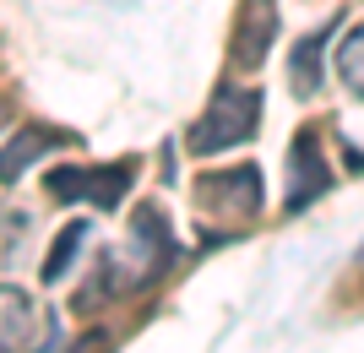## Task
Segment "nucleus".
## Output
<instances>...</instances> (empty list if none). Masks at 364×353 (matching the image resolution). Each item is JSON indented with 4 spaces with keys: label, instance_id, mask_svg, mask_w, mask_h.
<instances>
[{
    "label": "nucleus",
    "instance_id": "1",
    "mask_svg": "<svg viewBox=\"0 0 364 353\" xmlns=\"http://www.w3.org/2000/svg\"><path fill=\"white\" fill-rule=\"evenodd\" d=\"M256 125H261V87L223 82V87L213 92L207 114L196 120V131H191V153L196 158L228 153V147H240V141L256 136Z\"/></svg>",
    "mask_w": 364,
    "mask_h": 353
},
{
    "label": "nucleus",
    "instance_id": "2",
    "mask_svg": "<svg viewBox=\"0 0 364 353\" xmlns=\"http://www.w3.org/2000/svg\"><path fill=\"white\" fill-rule=\"evenodd\" d=\"M131 180H136V158L104 163V169H55L49 174V196L55 201H87L98 212H114L120 196L131 190Z\"/></svg>",
    "mask_w": 364,
    "mask_h": 353
},
{
    "label": "nucleus",
    "instance_id": "3",
    "mask_svg": "<svg viewBox=\"0 0 364 353\" xmlns=\"http://www.w3.org/2000/svg\"><path fill=\"white\" fill-rule=\"evenodd\" d=\"M55 342V321L33 293L0 283V353H49Z\"/></svg>",
    "mask_w": 364,
    "mask_h": 353
},
{
    "label": "nucleus",
    "instance_id": "4",
    "mask_svg": "<svg viewBox=\"0 0 364 353\" xmlns=\"http://www.w3.org/2000/svg\"><path fill=\"white\" fill-rule=\"evenodd\" d=\"M196 201L207 217L223 223H250L261 212V169H223L196 185Z\"/></svg>",
    "mask_w": 364,
    "mask_h": 353
},
{
    "label": "nucleus",
    "instance_id": "5",
    "mask_svg": "<svg viewBox=\"0 0 364 353\" xmlns=\"http://www.w3.org/2000/svg\"><path fill=\"white\" fill-rule=\"evenodd\" d=\"M114 261H120V256H114ZM125 261H136L131 288H141V283H152L158 272H168V266H174V234H168V217L158 212V207H141V212L131 217V245H125Z\"/></svg>",
    "mask_w": 364,
    "mask_h": 353
},
{
    "label": "nucleus",
    "instance_id": "6",
    "mask_svg": "<svg viewBox=\"0 0 364 353\" xmlns=\"http://www.w3.org/2000/svg\"><path fill=\"white\" fill-rule=\"evenodd\" d=\"M326 185H332V169L321 158V136L316 131H299V141L289 147V212L310 207Z\"/></svg>",
    "mask_w": 364,
    "mask_h": 353
},
{
    "label": "nucleus",
    "instance_id": "7",
    "mask_svg": "<svg viewBox=\"0 0 364 353\" xmlns=\"http://www.w3.org/2000/svg\"><path fill=\"white\" fill-rule=\"evenodd\" d=\"M277 38V6L272 0H245L240 11V28H234V65H261L267 60V49Z\"/></svg>",
    "mask_w": 364,
    "mask_h": 353
},
{
    "label": "nucleus",
    "instance_id": "8",
    "mask_svg": "<svg viewBox=\"0 0 364 353\" xmlns=\"http://www.w3.org/2000/svg\"><path fill=\"white\" fill-rule=\"evenodd\" d=\"M65 141H71V136H65V131H49V125H28V131H16V136L0 147V180H16L33 158L55 153V147H65Z\"/></svg>",
    "mask_w": 364,
    "mask_h": 353
},
{
    "label": "nucleus",
    "instance_id": "9",
    "mask_svg": "<svg viewBox=\"0 0 364 353\" xmlns=\"http://www.w3.org/2000/svg\"><path fill=\"white\" fill-rule=\"evenodd\" d=\"M337 77H343V87L353 98H364V22L337 44Z\"/></svg>",
    "mask_w": 364,
    "mask_h": 353
},
{
    "label": "nucleus",
    "instance_id": "10",
    "mask_svg": "<svg viewBox=\"0 0 364 353\" xmlns=\"http://www.w3.org/2000/svg\"><path fill=\"white\" fill-rule=\"evenodd\" d=\"M321 44H326V33H310L299 49H294V92H316L321 87Z\"/></svg>",
    "mask_w": 364,
    "mask_h": 353
},
{
    "label": "nucleus",
    "instance_id": "11",
    "mask_svg": "<svg viewBox=\"0 0 364 353\" xmlns=\"http://www.w3.org/2000/svg\"><path fill=\"white\" fill-rule=\"evenodd\" d=\"M82 239H87V223H71V229L55 239V250H49V266H44V277L49 283H60L65 272H71V256L82 250Z\"/></svg>",
    "mask_w": 364,
    "mask_h": 353
},
{
    "label": "nucleus",
    "instance_id": "12",
    "mask_svg": "<svg viewBox=\"0 0 364 353\" xmlns=\"http://www.w3.org/2000/svg\"><path fill=\"white\" fill-rule=\"evenodd\" d=\"M82 348H87V353H109V337H87Z\"/></svg>",
    "mask_w": 364,
    "mask_h": 353
},
{
    "label": "nucleus",
    "instance_id": "13",
    "mask_svg": "<svg viewBox=\"0 0 364 353\" xmlns=\"http://www.w3.org/2000/svg\"><path fill=\"white\" fill-rule=\"evenodd\" d=\"M359 272H364V250H359Z\"/></svg>",
    "mask_w": 364,
    "mask_h": 353
}]
</instances>
